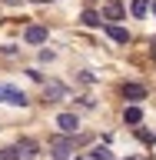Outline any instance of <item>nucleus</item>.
Instances as JSON below:
<instances>
[{"instance_id": "obj_1", "label": "nucleus", "mask_w": 156, "mask_h": 160, "mask_svg": "<svg viewBox=\"0 0 156 160\" xmlns=\"http://www.w3.org/2000/svg\"><path fill=\"white\" fill-rule=\"evenodd\" d=\"M73 147H77V140L53 137V140H50V157H53V160H73Z\"/></svg>"}, {"instance_id": "obj_2", "label": "nucleus", "mask_w": 156, "mask_h": 160, "mask_svg": "<svg viewBox=\"0 0 156 160\" xmlns=\"http://www.w3.org/2000/svg\"><path fill=\"white\" fill-rule=\"evenodd\" d=\"M43 100H47V103L67 100V87H63L60 80H47V83H43Z\"/></svg>"}, {"instance_id": "obj_3", "label": "nucleus", "mask_w": 156, "mask_h": 160, "mask_svg": "<svg viewBox=\"0 0 156 160\" xmlns=\"http://www.w3.org/2000/svg\"><path fill=\"white\" fill-rule=\"evenodd\" d=\"M0 100H3V103H13V107H23V103H27V93L7 83V87H0Z\"/></svg>"}, {"instance_id": "obj_4", "label": "nucleus", "mask_w": 156, "mask_h": 160, "mask_svg": "<svg viewBox=\"0 0 156 160\" xmlns=\"http://www.w3.org/2000/svg\"><path fill=\"white\" fill-rule=\"evenodd\" d=\"M123 13H126V10H123V3H120V0H106V7H103V20H106V23L123 20Z\"/></svg>"}, {"instance_id": "obj_5", "label": "nucleus", "mask_w": 156, "mask_h": 160, "mask_svg": "<svg viewBox=\"0 0 156 160\" xmlns=\"http://www.w3.org/2000/svg\"><path fill=\"white\" fill-rule=\"evenodd\" d=\"M23 40H27V43H47V27H40V23H33V27H27V33H23Z\"/></svg>"}, {"instance_id": "obj_6", "label": "nucleus", "mask_w": 156, "mask_h": 160, "mask_svg": "<svg viewBox=\"0 0 156 160\" xmlns=\"http://www.w3.org/2000/svg\"><path fill=\"white\" fill-rule=\"evenodd\" d=\"M57 127L63 130V133H73V130L80 127V120H77V113H60V117H57Z\"/></svg>"}, {"instance_id": "obj_7", "label": "nucleus", "mask_w": 156, "mask_h": 160, "mask_svg": "<svg viewBox=\"0 0 156 160\" xmlns=\"http://www.w3.org/2000/svg\"><path fill=\"white\" fill-rule=\"evenodd\" d=\"M123 97L126 100H143L146 97V87H139V83H123Z\"/></svg>"}, {"instance_id": "obj_8", "label": "nucleus", "mask_w": 156, "mask_h": 160, "mask_svg": "<svg viewBox=\"0 0 156 160\" xmlns=\"http://www.w3.org/2000/svg\"><path fill=\"white\" fill-rule=\"evenodd\" d=\"M17 150H20V160H30V157H33V153H37V143H33V140H27V137H23V140H20V143H17Z\"/></svg>"}, {"instance_id": "obj_9", "label": "nucleus", "mask_w": 156, "mask_h": 160, "mask_svg": "<svg viewBox=\"0 0 156 160\" xmlns=\"http://www.w3.org/2000/svg\"><path fill=\"white\" fill-rule=\"evenodd\" d=\"M106 33L116 40V43H126V40H130V33H126L123 27H116V23H106Z\"/></svg>"}, {"instance_id": "obj_10", "label": "nucleus", "mask_w": 156, "mask_h": 160, "mask_svg": "<svg viewBox=\"0 0 156 160\" xmlns=\"http://www.w3.org/2000/svg\"><path fill=\"white\" fill-rule=\"evenodd\" d=\"M146 10H149V0H133L130 3V13L133 17H146Z\"/></svg>"}, {"instance_id": "obj_11", "label": "nucleus", "mask_w": 156, "mask_h": 160, "mask_svg": "<svg viewBox=\"0 0 156 160\" xmlns=\"http://www.w3.org/2000/svg\"><path fill=\"white\" fill-rule=\"evenodd\" d=\"M123 117H126V123H139V120H143V110H139V107H126Z\"/></svg>"}, {"instance_id": "obj_12", "label": "nucleus", "mask_w": 156, "mask_h": 160, "mask_svg": "<svg viewBox=\"0 0 156 160\" xmlns=\"http://www.w3.org/2000/svg\"><path fill=\"white\" fill-rule=\"evenodd\" d=\"M90 160H113V153H110V147H93L90 150Z\"/></svg>"}, {"instance_id": "obj_13", "label": "nucleus", "mask_w": 156, "mask_h": 160, "mask_svg": "<svg viewBox=\"0 0 156 160\" xmlns=\"http://www.w3.org/2000/svg\"><path fill=\"white\" fill-rule=\"evenodd\" d=\"M100 20L103 17H100L97 10H83V23H87V27H100Z\"/></svg>"}, {"instance_id": "obj_14", "label": "nucleus", "mask_w": 156, "mask_h": 160, "mask_svg": "<svg viewBox=\"0 0 156 160\" xmlns=\"http://www.w3.org/2000/svg\"><path fill=\"white\" fill-rule=\"evenodd\" d=\"M0 160H20V150H17V143H13V147H3V150H0Z\"/></svg>"}, {"instance_id": "obj_15", "label": "nucleus", "mask_w": 156, "mask_h": 160, "mask_svg": "<svg viewBox=\"0 0 156 160\" xmlns=\"http://www.w3.org/2000/svg\"><path fill=\"white\" fill-rule=\"evenodd\" d=\"M3 3H7V7H17V3H20V0H3Z\"/></svg>"}, {"instance_id": "obj_16", "label": "nucleus", "mask_w": 156, "mask_h": 160, "mask_svg": "<svg viewBox=\"0 0 156 160\" xmlns=\"http://www.w3.org/2000/svg\"><path fill=\"white\" fill-rule=\"evenodd\" d=\"M153 13H156V0H153Z\"/></svg>"}, {"instance_id": "obj_17", "label": "nucleus", "mask_w": 156, "mask_h": 160, "mask_svg": "<svg viewBox=\"0 0 156 160\" xmlns=\"http://www.w3.org/2000/svg\"><path fill=\"white\" fill-rule=\"evenodd\" d=\"M77 160H90V157H77Z\"/></svg>"}, {"instance_id": "obj_18", "label": "nucleus", "mask_w": 156, "mask_h": 160, "mask_svg": "<svg viewBox=\"0 0 156 160\" xmlns=\"http://www.w3.org/2000/svg\"><path fill=\"white\" fill-rule=\"evenodd\" d=\"M37 3H47V0H37Z\"/></svg>"}]
</instances>
